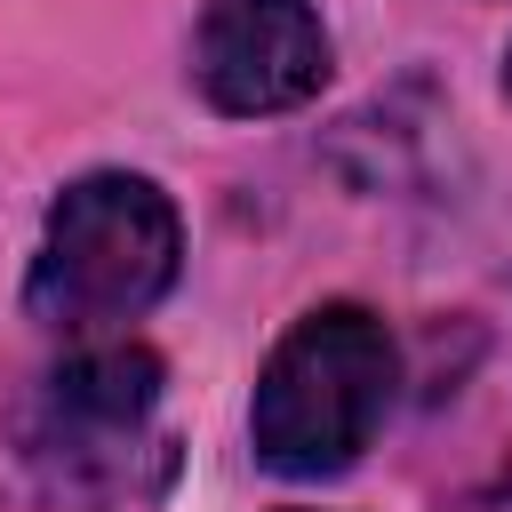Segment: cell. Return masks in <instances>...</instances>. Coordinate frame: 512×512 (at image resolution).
I'll list each match as a JSON object with an SVG mask.
<instances>
[{
	"mask_svg": "<svg viewBox=\"0 0 512 512\" xmlns=\"http://www.w3.org/2000/svg\"><path fill=\"white\" fill-rule=\"evenodd\" d=\"M152 408H160V360L144 344L72 352L48 376V432H32V456L56 464L64 488H88L96 472H104V488H120Z\"/></svg>",
	"mask_w": 512,
	"mask_h": 512,
	"instance_id": "obj_4",
	"label": "cell"
},
{
	"mask_svg": "<svg viewBox=\"0 0 512 512\" xmlns=\"http://www.w3.org/2000/svg\"><path fill=\"white\" fill-rule=\"evenodd\" d=\"M192 72L216 112H288L328 80V32L312 0H208Z\"/></svg>",
	"mask_w": 512,
	"mask_h": 512,
	"instance_id": "obj_3",
	"label": "cell"
},
{
	"mask_svg": "<svg viewBox=\"0 0 512 512\" xmlns=\"http://www.w3.org/2000/svg\"><path fill=\"white\" fill-rule=\"evenodd\" d=\"M384 408H392L384 320L368 304H320L272 344L256 376V408H248V440L264 472L320 480V472H344L376 440Z\"/></svg>",
	"mask_w": 512,
	"mask_h": 512,
	"instance_id": "obj_1",
	"label": "cell"
},
{
	"mask_svg": "<svg viewBox=\"0 0 512 512\" xmlns=\"http://www.w3.org/2000/svg\"><path fill=\"white\" fill-rule=\"evenodd\" d=\"M504 96H512V56H504Z\"/></svg>",
	"mask_w": 512,
	"mask_h": 512,
	"instance_id": "obj_5",
	"label": "cell"
},
{
	"mask_svg": "<svg viewBox=\"0 0 512 512\" xmlns=\"http://www.w3.org/2000/svg\"><path fill=\"white\" fill-rule=\"evenodd\" d=\"M176 256H184V232H176L168 192L152 176L96 168L56 192L24 296L48 328H104L160 304L176 280Z\"/></svg>",
	"mask_w": 512,
	"mask_h": 512,
	"instance_id": "obj_2",
	"label": "cell"
}]
</instances>
